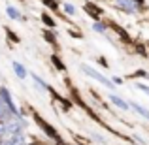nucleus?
I'll return each instance as SVG.
<instances>
[{
	"instance_id": "f3484780",
	"label": "nucleus",
	"mask_w": 149,
	"mask_h": 145,
	"mask_svg": "<svg viewBox=\"0 0 149 145\" xmlns=\"http://www.w3.org/2000/svg\"><path fill=\"white\" fill-rule=\"evenodd\" d=\"M53 62H55V66H57V68H61V70H64V66L61 64V60H58L57 57H53Z\"/></svg>"
},
{
	"instance_id": "4468645a",
	"label": "nucleus",
	"mask_w": 149,
	"mask_h": 145,
	"mask_svg": "<svg viewBox=\"0 0 149 145\" xmlns=\"http://www.w3.org/2000/svg\"><path fill=\"white\" fill-rule=\"evenodd\" d=\"M136 89H140V91H143V92H146V94L149 96V87H147V85H143V83H136Z\"/></svg>"
},
{
	"instance_id": "dca6fc26",
	"label": "nucleus",
	"mask_w": 149,
	"mask_h": 145,
	"mask_svg": "<svg viewBox=\"0 0 149 145\" xmlns=\"http://www.w3.org/2000/svg\"><path fill=\"white\" fill-rule=\"evenodd\" d=\"M6 132H8V128H6V124H4V123H0V138H2V136H4V134H6Z\"/></svg>"
},
{
	"instance_id": "6e6552de",
	"label": "nucleus",
	"mask_w": 149,
	"mask_h": 145,
	"mask_svg": "<svg viewBox=\"0 0 149 145\" xmlns=\"http://www.w3.org/2000/svg\"><path fill=\"white\" fill-rule=\"evenodd\" d=\"M11 66H13L15 76H17L19 79H25V77H26V70H25V66L19 64V62H11Z\"/></svg>"
},
{
	"instance_id": "423d86ee",
	"label": "nucleus",
	"mask_w": 149,
	"mask_h": 145,
	"mask_svg": "<svg viewBox=\"0 0 149 145\" xmlns=\"http://www.w3.org/2000/svg\"><path fill=\"white\" fill-rule=\"evenodd\" d=\"M128 105H130V108L134 109V111L138 113V115H142L143 119H147V121H149V109H146V108H143V105H140L138 102H132V100L128 102Z\"/></svg>"
},
{
	"instance_id": "7ed1b4c3",
	"label": "nucleus",
	"mask_w": 149,
	"mask_h": 145,
	"mask_svg": "<svg viewBox=\"0 0 149 145\" xmlns=\"http://www.w3.org/2000/svg\"><path fill=\"white\" fill-rule=\"evenodd\" d=\"M0 98H2V102L10 108V111L13 113L15 117L19 115V111H17V108H15V104H13V100H11V94H10V91H8L6 87H0Z\"/></svg>"
},
{
	"instance_id": "9b49d317",
	"label": "nucleus",
	"mask_w": 149,
	"mask_h": 145,
	"mask_svg": "<svg viewBox=\"0 0 149 145\" xmlns=\"http://www.w3.org/2000/svg\"><path fill=\"white\" fill-rule=\"evenodd\" d=\"M93 30H95V32H98V34H106V32H108V25H106V23H102V21H95Z\"/></svg>"
},
{
	"instance_id": "2eb2a0df",
	"label": "nucleus",
	"mask_w": 149,
	"mask_h": 145,
	"mask_svg": "<svg viewBox=\"0 0 149 145\" xmlns=\"http://www.w3.org/2000/svg\"><path fill=\"white\" fill-rule=\"evenodd\" d=\"M44 4H45V6H49V8H53V10L57 8V2H55V0H44Z\"/></svg>"
},
{
	"instance_id": "f8f14e48",
	"label": "nucleus",
	"mask_w": 149,
	"mask_h": 145,
	"mask_svg": "<svg viewBox=\"0 0 149 145\" xmlns=\"http://www.w3.org/2000/svg\"><path fill=\"white\" fill-rule=\"evenodd\" d=\"M38 123H40V126H42V128H44V130H45V132H47V134L51 136V138H55V139H58V136H57V132H55V130H53V128H49V126H47V124H45V123H44V121H40V119H38Z\"/></svg>"
},
{
	"instance_id": "1a4fd4ad",
	"label": "nucleus",
	"mask_w": 149,
	"mask_h": 145,
	"mask_svg": "<svg viewBox=\"0 0 149 145\" xmlns=\"http://www.w3.org/2000/svg\"><path fill=\"white\" fill-rule=\"evenodd\" d=\"M62 10H64V13H66V15H70V17H74V15L77 13L76 6H74L72 2H62Z\"/></svg>"
},
{
	"instance_id": "39448f33",
	"label": "nucleus",
	"mask_w": 149,
	"mask_h": 145,
	"mask_svg": "<svg viewBox=\"0 0 149 145\" xmlns=\"http://www.w3.org/2000/svg\"><path fill=\"white\" fill-rule=\"evenodd\" d=\"M6 128H8V134H19V132L25 128V123H23L21 119H17V121H11V123H8L6 124Z\"/></svg>"
},
{
	"instance_id": "20e7f679",
	"label": "nucleus",
	"mask_w": 149,
	"mask_h": 145,
	"mask_svg": "<svg viewBox=\"0 0 149 145\" xmlns=\"http://www.w3.org/2000/svg\"><path fill=\"white\" fill-rule=\"evenodd\" d=\"M108 98H109V102H111L113 105H117V108L121 109V111H127V109L130 108V105H128V102H127V100H123V98H121V96L113 94V92H111V94H108Z\"/></svg>"
},
{
	"instance_id": "ddd939ff",
	"label": "nucleus",
	"mask_w": 149,
	"mask_h": 145,
	"mask_svg": "<svg viewBox=\"0 0 149 145\" xmlns=\"http://www.w3.org/2000/svg\"><path fill=\"white\" fill-rule=\"evenodd\" d=\"M32 77H34V81H36V83L40 85L42 89H45V91H47V89H49V85L45 83V81H42V79H40V77H38V76H32Z\"/></svg>"
},
{
	"instance_id": "6ab92c4d",
	"label": "nucleus",
	"mask_w": 149,
	"mask_h": 145,
	"mask_svg": "<svg viewBox=\"0 0 149 145\" xmlns=\"http://www.w3.org/2000/svg\"><path fill=\"white\" fill-rule=\"evenodd\" d=\"M44 21H45V23H47V25H49V26H55V23H53V21H51V19L47 17V15H44Z\"/></svg>"
},
{
	"instance_id": "f03ea898",
	"label": "nucleus",
	"mask_w": 149,
	"mask_h": 145,
	"mask_svg": "<svg viewBox=\"0 0 149 145\" xmlns=\"http://www.w3.org/2000/svg\"><path fill=\"white\" fill-rule=\"evenodd\" d=\"M79 68H81V72H83V74H87V76H89V77H93L95 81H98V83H102L106 89H113V87H115V83H113V81H109L106 76H102V74L98 72V70L91 68V66H87V64H81Z\"/></svg>"
},
{
	"instance_id": "0eeeda50",
	"label": "nucleus",
	"mask_w": 149,
	"mask_h": 145,
	"mask_svg": "<svg viewBox=\"0 0 149 145\" xmlns=\"http://www.w3.org/2000/svg\"><path fill=\"white\" fill-rule=\"evenodd\" d=\"M11 115H13V113L10 111V108H8V105L2 102V98H0V121H6V119H10ZM13 117H15V115H13ZM17 117H19V115H17Z\"/></svg>"
},
{
	"instance_id": "f257e3e1",
	"label": "nucleus",
	"mask_w": 149,
	"mask_h": 145,
	"mask_svg": "<svg viewBox=\"0 0 149 145\" xmlns=\"http://www.w3.org/2000/svg\"><path fill=\"white\" fill-rule=\"evenodd\" d=\"M115 8L128 15H138L146 10V0H115Z\"/></svg>"
},
{
	"instance_id": "9d476101",
	"label": "nucleus",
	"mask_w": 149,
	"mask_h": 145,
	"mask_svg": "<svg viewBox=\"0 0 149 145\" xmlns=\"http://www.w3.org/2000/svg\"><path fill=\"white\" fill-rule=\"evenodd\" d=\"M6 13L10 15V19H13V21H19V19H21V11H19L17 8H13V6H8Z\"/></svg>"
},
{
	"instance_id": "a211bd4d",
	"label": "nucleus",
	"mask_w": 149,
	"mask_h": 145,
	"mask_svg": "<svg viewBox=\"0 0 149 145\" xmlns=\"http://www.w3.org/2000/svg\"><path fill=\"white\" fill-rule=\"evenodd\" d=\"M111 81H113V83H115V85H121V83H123V79H121V77H111Z\"/></svg>"
}]
</instances>
